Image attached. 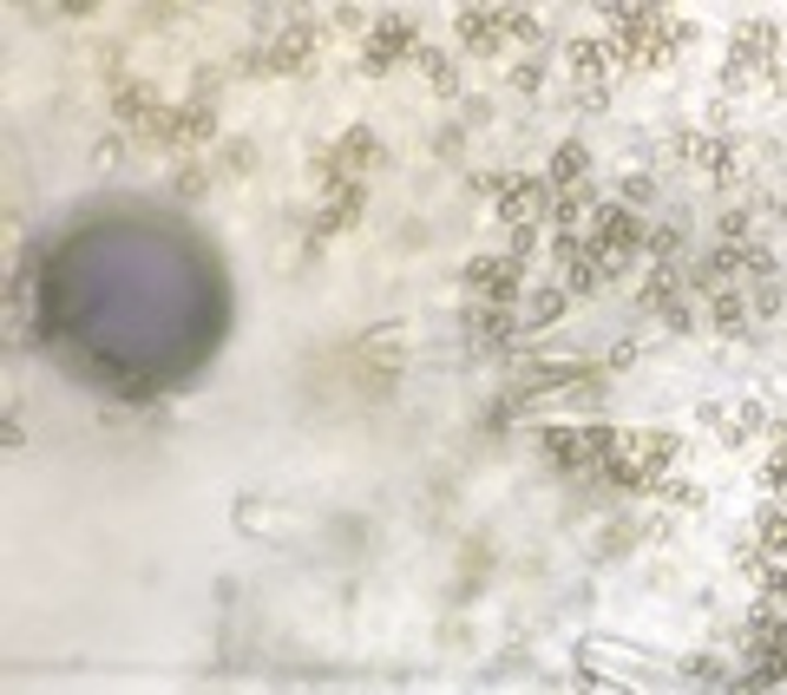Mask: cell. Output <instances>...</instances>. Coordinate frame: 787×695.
<instances>
[{
  "label": "cell",
  "mask_w": 787,
  "mask_h": 695,
  "mask_svg": "<svg viewBox=\"0 0 787 695\" xmlns=\"http://www.w3.org/2000/svg\"><path fill=\"white\" fill-rule=\"evenodd\" d=\"M309 59H315V26H309V20L282 26L263 53H250V66H263V72H296V66H309Z\"/></svg>",
  "instance_id": "cell-6"
},
{
  "label": "cell",
  "mask_w": 787,
  "mask_h": 695,
  "mask_svg": "<svg viewBox=\"0 0 787 695\" xmlns=\"http://www.w3.org/2000/svg\"><path fill=\"white\" fill-rule=\"evenodd\" d=\"M112 118H118V125H131V131L144 138V131L164 118V105H158V92H151L144 79H125V85L112 92Z\"/></svg>",
  "instance_id": "cell-10"
},
{
  "label": "cell",
  "mask_w": 787,
  "mask_h": 695,
  "mask_svg": "<svg viewBox=\"0 0 787 695\" xmlns=\"http://www.w3.org/2000/svg\"><path fill=\"white\" fill-rule=\"evenodd\" d=\"M676 151H683V158H696L716 184H722V177H736V151H729V144H716V138H676Z\"/></svg>",
  "instance_id": "cell-15"
},
{
  "label": "cell",
  "mask_w": 787,
  "mask_h": 695,
  "mask_svg": "<svg viewBox=\"0 0 787 695\" xmlns=\"http://www.w3.org/2000/svg\"><path fill=\"white\" fill-rule=\"evenodd\" d=\"M650 197H657L650 177H624V204H650Z\"/></svg>",
  "instance_id": "cell-25"
},
{
  "label": "cell",
  "mask_w": 787,
  "mask_h": 695,
  "mask_svg": "<svg viewBox=\"0 0 787 695\" xmlns=\"http://www.w3.org/2000/svg\"><path fill=\"white\" fill-rule=\"evenodd\" d=\"M519 282H525V263H512V256H473L466 263V289L479 309H519L525 302Z\"/></svg>",
  "instance_id": "cell-3"
},
{
  "label": "cell",
  "mask_w": 787,
  "mask_h": 695,
  "mask_svg": "<svg viewBox=\"0 0 787 695\" xmlns=\"http://www.w3.org/2000/svg\"><path fill=\"white\" fill-rule=\"evenodd\" d=\"M755 309H762V315H775V309H782V289H775V282H762V289H755Z\"/></svg>",
  "instance_id": "cell-26"
},
{
  "label": "cell",
  "mask_w": 787,
  "mask_h": 695,
  "mask_svg": "<svg viewBox=\"0 0 787 695\" xmlns=\"http://www.w3.org/2000/svg\"><path fill=\"white\" fill-rule=\"evenodd\" d=\"M453 26H460V46H473V53H499L506 46V7H460Z\"/></svg>",
  "instance_id": "cell-9"
},
{
  "label": "cell",
  "mask_w": 787,
  "mask_h": 695,
  "mask_svg": "<svg viewBox=\"0 0 787 695\" xmlns=\"http://www.w3.org/2000/svg\"><path fill=\"white\" fill-rule=\"evenodd\" d=\"M762 545H768V552H782V558H787V512H782V506H775V512L762 519Z\"/></svg>",
  "instance_id": "cell-21"
},
{
  "label": "cell",
  "mask_w": 787,
  "mask_h": 695,
  "mask_svg": "<svg viewBox=\"0 0 787 695\" xmlns=\"http://www.w3.org/2000/svg\"><path fill=\"white\" fill-rule=\"evenodd\" d=\"M177 190L197 197V190H204V164H177Z\"/></svg>",
  "instance_id": "cell-24"
},
{
  "label": "cell",
  "mask_w": 787,
  "mask_h": 695,
  "mask_svg": "<svg viewBox=\"0 0 787 695\" xmlns=\"http://www.w3.org/2000/svg\"><path fill=\"white\" fill-rule=\"evenodd\" d=\"M585 171H591V151H585V144H558V151H552L545 184H552V190H578V184H585Z\"/></svg>",
  "instance_id": "cell-16"
},
{
  "label": "cell",
  "mask_w": 787,
  "mask_h": 695,
  "mask_svg": "<svg viewBox=\"0 0 787 695\" xmlns=\"http://www.w3.org/2000/svg\"><path fill=\"white\" fill-rule=\"evenodd\" d=\"M506 39H539V13H525V7H506Z\"/></svg>",
  "instance_id": "cell-20"
},
{
  "label": "cell",
  "mask_w": 787,
  "mask_h": 695,
  "mask_svg": "<svg viewBox=\"0 0 787 695\" xmlns=\"http://www.w3.org/2000/svg\"><path fill=\"white\" fill-rule=\"evenodd\" d=\"M644 250H650V256H657V263H663V269H670V256H676V250H683V230H676V223H657V230H650V236H644Z\"/></svg>",
  "instance_id": "cell-19"
},
{
  "label": "cell",
  "mask_w": 787,
  "mask_h": 695,
  "mask_svg": "<svg viewBox=\"0 0 787 695\" xmlns=\"http://www.w3.org/2000/svg\"><path fill=\"white\" fill-rule=\"evenodd\" d=\"M552 197H558V190H552L545 177H512L506 197H499V217H506L512 230H519V223H539V217L552 210Z\"/></svg>",
  "instance_id": "cell-8"
},
{
  "label": "cell",
  "mask_w": 787,
  "mask_h": 695,
  "mask_svg": "<svg viewBox=\"0 0 787 695\" xmlns=\"http://www.w3.org/2000/svg\"><path fill=\"white\" fill-rule=\"evenodd\" d=\"M552 256H558V269H565V289H571V296H591V289H604V276H611V263H604L585 236H558V243H552Z\"/></svg>",
  "instance_id": "cell-5"
},
{
  "label": "cell",
  "mask_w": 787,
  "mask_h": 695,
  "mask_svg": "<svg viewBox=\"0 0 787 695\" xmlns=\"http://www.w3.org/2000/svg\"><path fill=\"white\" fill-rule=\"evenodd\" d=\"M414 53H420L414 20L387 13V20H374V33H368V46H361V72H387L394 59H414Z\"/></svg>",
  "instance_id": "cell-4"
},
{
  "label": "cell",
  "mask_w": 787,
  "mask_h": 695,
  "mask_svg": "<svg viewBox=\"0 0 787 695\" xmlns=\"http://www.w3.org/2000/svg\"><path fill=\"white\" fill-rule=\"evenodd\" d=\"M512 85H519V92H539V66H532V59H525V66H519V72H512Z\"/></svg>",
  "instance_id": "cell-27"
},
{
  "label": "cell",
  "mask_w": 787,
  "mask_h": 695,
  "mask_svg": "<svg viewBox=\"0 0 787 695\" xmlns=\"http://www.w3.org/2000/svg\"><path fill=\"white\" fill-rule=\"evenodd\" d=\"M125 158V138H105V144H92V164L105 171V164H118Z\"/></svg>",
  "instance_id": "cell-23"
},
{
  "label": "cell",
  "mask_w": 787,
  "mask_h": 695,
  "mask_svg": "<svg viewBox=\"0 0 787 695\" xmlns=\"http://www.w3.org/2000/svg\"><path fill=\"white\" fill-rule=\"evenodd\" d=\"M709 322H716L722 335H742V328H749V302H742L736 289H716V302H709Z\"/></svg>",
  "instance_id": "cell-18"
},
{
  "label": "cell",
  "mask_w": 787,
  "mask_h": 695,
  "mask_svg": "<svg viewBox=\"0 0 787 695\" xmlns=\"http://www.w3.org/2000/svg\"><path fill=\"white\" fill-rule=\"evenodd\" d=\"M644 236H650V223H644L630 204H598V210H591V230H585V243L611 263V276L630 269V256L644 250Z\"/></svg>",
  "instance_id": "cell-1"
},
{
  "label": "cell",
  "mask_w": 787,
  "mask_h": 695,
  "mask_svg": "<svg viewBox=\"0 0 787 695\" xmlns=\"http://www.w3.org/2000/svg\"><path fill=\"white\" fill-rule=\"evenodd\" d=\"M414 66L427 72V85H433V92H447V99L460 92V66H453V59H447L440 46H420V53H414Z\"/></svg>",
  "instance_id": "cell-17"
},
{
  "label": "cell",
  "mask_w": 787,
  "mask_h": 695,
  "mask_svg": "<svg viewBox=\"0 0 787 695\" xmlns=\"http://www.w3.org/2000/svg\"><path fill=\"white\" fill-rule=\"evenodd\" d=\"M368 210V184H348V190H335L328 204H322V217H315V236H342L355 217Z\"/></svg>",
  "instance_id": "cell-13"
},
{
  "label": "cell",
  "mask_w": 787,
  "mask_h": 695,
  "mask_svg": "<svg viewBox=\"0 0 787 695\" xmlns=\"http://www.w3.org/2000/svg\"><path fill=\"white\" fill-rule=\"evenodd\" d=\"M565 309H571V289H565V282H552V289H532V296L519 302V335H539V328L565 322Z\"/></svg>",
  "instance_id": "cell-12"
},
{
  "label": "cell",
  "mask_w": 787,
  "mask_h": 695,
  "mask_svg": "<svg viewBox=\"0 0 787 695\" xmlns=\"http://www.w3.org/2000/svg\"><path fill=\"white\" fill-rule=\"evenodd\" d=\"M762 486H768V493H787V447L768 460V466H762Z\"/></svg>",
  "instance_id": "cell-22"
},
{
  "label": "cell",
  "mask_w": 787,
  "mask_h": 695,
  "mask_svg": "<svg viewBox=\"0 0 787 695\" xmlns=\"http://www.w3.org/2000/svg\"><path fill=\"white\" fill-rule=\"evenodd\" d=\"M624 460H630L637 473L663 479L670 460H676V433H663V427H650V433H624Z\"/></svg>",
  "instance_id": "cell-11"
},
{
  "label": "cell",
  "mask_w": 787,
  "mask_h": 695,
  "mask_svg": "<svg viewBox=\"0 0 787 695\" xmlns=\"http://www.w3.org/2000/svg\"><path fill=\"white\" fill-rule=\"evenodd\" d=\"M466 328H473V341H479V348H493V355H499V348H512V335H519V309H473V315H466Z\"/></svg>",
  "instance_id": "cell-14"
},
{
  "label": "cell",
  "mask_w": 787,
  "mask_h": 695,
  "mask_svg": "<svg viewBox=\"0 0 787 695\" xmlns=\"http://www.w3.org/2000/svg\"><path fill=\"white\" fill-rule=\"evenodd\" d=\"M217 138V105L190 99V105H164V118L144 131V144H164V151H197Z\"/></svg>",
  "instance_id": "cell-2"
},
{
  "label": "cell",
  "mask_w": 787,
  "mask_h": 695,
  "mask_svg": "<svg viewBox=\"0 0 787 695\" xmlns=\"http://www.w3.org/2000/svg\"><path fill=\"white\" fill-rule=\"evenodd\" d=\"M768 53H775V26H768V20L736 26V39H729V85H742V79H749Z\"/></svg>",
  "instance_id": "cell-7"
}]
</instances>
